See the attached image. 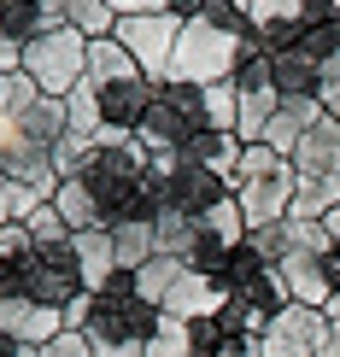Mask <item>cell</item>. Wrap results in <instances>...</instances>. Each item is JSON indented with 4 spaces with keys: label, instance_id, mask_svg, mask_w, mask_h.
I'll use <instances>...</instances> for the list:
<instances>
[{
    "label": "cell",
    "instance_id": "cell-8",
    "mask_svg": "<svg viewBox=\"0 0 340 357\" xmlns=\"http://www.w3.org/2000/svg\"><path fill=\"white\" fill-rule=\"evenodd\" d=\"M282 281H288V293H293V305H311V310H323L334 299V281H329V264L323 258H305V252H288L282 264Z\"/></svg>",
    "mask_w": 340,
    "mask_h": 357
},
{
    "label": "cell",
    "instance_id": "cell-24",
    "mask_svg": "<svg viewBox=\"0 0 340 357\" xmlns=\"http://www.w3.org/2000/svg\"><path fill=\"white\" fill-rule=\"evenodd\" d=\"M205 6H212V0H170V12H176V18H200Z\"/></svg>",
    "mask_w": 340,
    "mask_h": 357
},
{
    "label": "cell",
    "instance_id": "cell-23",
    "mask_svg": "<svg viewBox=\"0 0 340 357\" xmlns=\"http://www.w3.org/2000/svg\"><path fill=\"white\" fill-rule=\"evenodd\" d=\"M317 100H323V112L340 123V77H334V82H323V88H317Z\"/></svg>",
    "mask_w": 340,
    "mask_h": 357
},
{
    "label": "cell",
    "instance_id": "cell-4",
    "mask_svg": "<svg viewBox=\"0 0 340 357\" xmlns=\"http://www.w3.org/2000/svg\"><path fill=\"white\" fill-rule=\"evenodd\" d=\"M182 24L188 18H176V12H158V18H117L112 41L141 65L147 82L170 88V59H176V41H182Z\"/></svg>",
    "mask_w": 340,
    "mask_h": 357
},
{
    "label": "cell",
    "instance_id": "cell-27",
    "mask_svg": "<svg viewBox=\"0 0 340 357\" xmlns=\"http://www.w3.org/2000/svg\"><path fill=\"white\" fill-rule=\"evenodd\" d=\"M323 6H329V12H334V18H340V0H323Z\"/></svg>",
    "mask_w": 340,
    "mask_h": 357
},
{
    "label": "cell",
    "instance_id": "cell-19",
    "mask_svg": "<svg viewBox=\"0 0 340 357\" xmlns=\"http://www.w3.org/2000/svg\"><path fill=\"white\" fill-rule=\"evenodd\" d=\"M305 6H311V0H253L246 18L258 29H288V24H305Z\"/></svg>",
    "mask_w": 340,
    "mask_h": 357
},
{
    "label": "cell",
    "instance_id": "cell-17",
    "mask_svg": "<svg viewBox=\"0 0 340 357\" xmlns=\"http://www.w3.org/2000/svg\"><path fill=\"white\" fill-rule=\"evenodd\" d=\"M182 275H188V264H182V258H153L147 270H135V293H141L147 305H165V299H170V287H176Z\"/></svg>",
    "mask_w": 340,
    "mask_h": 357
},
{
    "label": "cell",
    "instance_id": "cell-11",
    "mask_svg": "<svg viewBox=\"0 0 340 357\" xmlns=\"http://www.w3.org/2000/svg\"><path fill=\"white\" fill-rule=\"evenodd\" d=\"M53 205H59V217H65V222H71L77 234H88V229H100V222H106V211H100V193L88 188L82 176H71V182H59Z\"/></svg>",
    "mask_w": 340,
    "mask_h": 357
},
{
    "label": "cell",
    "instance_id": "cell-20",
    "mask_svg": "<svg viewBox=\"0 0 340 357\" xmlns=\"http://www.w3.org/2000/svg\"><path fill=\"white\" fill-rule=\"evenodd\" d=\"M41 357H94V346H88V334L65 328L59 340H47V346H41Z\"/></svg>",
    "mask_w": 340,
    "mask_h": 357
},
{
    "label": "cell",
    "instance_id": "cell-1",
    "mask_svg": "<svg viewBox=\"0 0 340 357\" xmlns=\"http://www.w3.org/2000/svg\"><path fill=\"white\" fill-rule=\"evenodd\" d=\"M246 59V41H241V24L235 18H217L212 6L200 18L182 24V41H176V59H170V82L176 88H212V82H235Z\"/></svg>",
    "mask_w": 340,
    "mask_h": 357
},
{
    "label": "cell",
    "instance_id": "cell-10",
    "mask_svg": "<svg viewBox=\"0 0 340 357\" xmlns=\"http://www.w3.org/2000/svg\"><path fill=\"white\" fill-rule=\"evenodd\" d=\"M282 112V88H241V123H235V135L246 146H264V129H270V117Z\"/></svg>",
    "mask_w": 340,
    "mask_h": 357
},
{
    "label": "cell",
    "instance_id": "cell-21",
    "mask_svg": "<svg viewBox=\"0 0 340 357\" xmlns=\"http://www.w3.org/2000/svg\"><path fill=\"white\" fill-rule=\"evenodd\" d=\"M117 18H158V12H170V0H106Z\"/></svg>",
    "mask_w": 340,
    "mask_h": 357
},
{
    "label": "cell",
    "instance_id": "cell-9",
    "mask_svg": "<svg viewBox=\"0 0 340 357\" xmlns=\"http://www.w3.org/2000/svg\"><path fill=\"white\" fill-rule=\"evenodd\" d=\"M77 270H82V287H88V293H106V287H112V270H117L112 229H88V234H77Z\"/></svg>",
    "mask_w": 340,
    "mask_h": 357
},
{
    "label": "cell",
    "instance_id": "cell-7",
    "mask_svg": "<svg viewBox=\"0 0 340 357\" xmlns=\"http://www.w3.org/2000/svg\"><path fill=\"white\" fill-rule=\"evenodd\" d=\"M235 293L223 287V281H212V275H200V270H188L182 281L170 287V299H165V317H182V322H194V317H223Z\"/></svg>",
    "mask_w": 340,
    "mask_h": 357
},
{
    "label": "cell",
    "instance_id": "cell-3",
    "mask_svg": "<svg viewBox=\"0 0 340 357\" xmlns=\"http://www.w3.org/2000/svg\"><path fill=\"white\" fill-rule=\"evenodd\" d=\"M24 77L41 88V94H53V100H65L71 88H77L88 77V36L82 29H53V36H36L24 47Z\"/></svg>",
    "mask_w": 340,
    "mask_h": 357
},
{
    "label": "cell",
    "instance_id": "cell-26",
    "mask_svg": "<svg viewBox=\"0 0 340 357\" xmlns=\"http://www.w3.org/2000/svg\"><path fill=\"white\" fill-rule=\"evenodd\" d=\"M323 222H329V234H334V246H340V205H334V211L323 217Z\"/></svg>",
    "mask_w": 340,
    "mask_h": 357
},
{
    "label": "cell",
    "instance_id": "cell-16",
    "mask_svg": "<svg viewBox=\"0 0 340 357\" xmlns=\"http://www.w3.org/2000/svg\"><path fill=\"white\" fill-rule=\"evenodd\" d=\"M147 357H200V334L182 317H158L153 340H147Z\"/></svg>",
    "mask_w": 340,
    "mask_h": 357
},
{
    "label": "cell",
    "instance_id": "cell-2",
    "mask_svg": "<svg viewBox=\"0 0 340 357\" xmlns=\"http://www.w3.org/2000/svg\"><path fill=\"white\" fill-rule=\"evenodd\" d=\"M235 199L246 211V229H270V222H288L293 199H300V176H293V158L270 153V146H246L241 176H235Z\"/></svg>",
    "mask_w": 340,
    "mask_h": 357
},
{
    "label": "cell",
    "instance_id": "cell-5",
    "mask_svg": "<svg viewBox=\"0 0 340 357\" xmlns=\"http://www.w3.org/2000/svg\"><path fill=\"white\" fill-rule=\"evenodd\" d=\"M59 334H65V310L0 293V340H12V346H47Z\"/></svg>",
    "mask_w": 340,
    "mask_h": 357
},
{
    "label": "cell",
    "instance_id": "cell-22",
    "mask_svg": "<svg viewBox=\"0 0 340 357\" xmlns=\"http://www.w3.org/2000/svg\"><path fill=\"white\" fill-rule=\"evenodd\" d=\"M0 222H18V182L0 170Z\"/></svg>",
    "mask_w": 340,
    "mask_h": 357
},
{
    "label": "cell",
    "instance_id": "cell-25",
    "mask_svg": "<svg viewBox=\"0 0 340 357\" xmlns=\"http://www.w3.org/2000/svg\"><path fill=\"white\" fill-rule=\"evenodd\" d=\"M258 357H293V351H282L276 340H264V346H258Z\"/></svg>",
    "mask_w": 340,
    "mask_h": 357
},
{
    "label": "cell",
    "instance_id": "cell-15",
    "mask_svg": "<svg viewBox=\"0 0 340 357\" xmlns=\"http://www.w3.org/2000/svg\"><path fill=\"white\" fill-rule=\"evenodd\" d=\"M200 112H205V129L235 135V123H241V82H212V88H200Z\"/></svg>",
    "mask_w": 340,
    "mask_h": 357
},
{
    "label": "cell",
    "instance_id": "cell-6",
    "mask_svg": "<svg viewBox=\"0 0 340 357\" xmlns=\"http://www.w3.org/2000/svg\"><path fill=\"white\" fill-rule=\"evenodd\" d=\"M264 340H276V346L293 351V357H317L323 340H329V317L311 310V305H288V310L270 317V334H264Z\"/></svg>",
    "mask_w": 340,
    "mask_h": 357
},
{
    "label": "cell",
    "instance_id": "cell-12",
    "mask_svg": "<svg viewBox=\"0 0 340 357\" xmlns=\"http://www.w3.org/2000/svg\"><path fill=\"white\" fill-rule=\"evenodd\" d=\"M112 246H117V270H147V264L158 258V234L147 217H129L112 229Z\"/></svg>",
    "mask_w": 340,
    "mask_h": 357
},
{
    "label": "cell",
    "instance_id": "cell-14",
    "mask_svg": "<svg viewBox=\"0 0 340 357\" xmlns=\"http://www.w3.org/2000/svg\"><path fill=\"white\" fill-rule=\"evenodd\" d=\"M65 117H71V135H82V141H100L106 135V112H100V88L94 82H77L65 94Z\"/></svg>",
    "mask_w": 340,
    "mask_h": 357
},
{
    "label": "cell",
    "instance_id": "cell-13",
    "mask_svg": "<svg viewBox=\"0 0 340 357\" xmlns=\"http://www.w3.org/2000/svg\"><path fill=\"white\" fill-rule=\"evenodd\" d=\"M141 77V65L129 59L117 41L106 36V41H88V82L94 88H112V82H135Z\"/></svg>",
    "mask_w": 340,
    "mask_h": 357
},
{
    "label": "cell",
    "instance_id": "cell-18",
    "mask_svg": "<svg viewBox=\"0 0 340 357\" xmlns=\"http://www.w3.org/2000/svg\"><path fill=\"white\" fill-rule=\"evenodd\" d=\"M24 229H29V241L36 246H71L77 234H71V222L59 217V205H41V211H29L24 217Z\"/></svg>",
    "mask_w": 340,
    "mask_h": 357
}]
</instances>
